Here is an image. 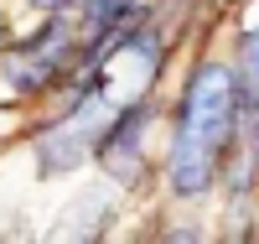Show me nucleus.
Segmentation results:
<instances>
[{
  "label": "nucleus",
  "instance_id": "obj_1",
  "mask_svg": "<svg viewBox=\"0 0 259 244\" xmlns=\"http://www.w3.org/2000/svg\"><path fill=\"white\" fill-rule=\"evenodd\" d=\"M239 130V78L228 62H202L182 94V120L171 141V192L197 197L212 187L228 141Z\"/></svg>",
  "mask_w": 259,
  "mask_h": 244
},
{
  "label": "nucleus",
  "instance_id": "obj_2",
  "mask_svg": "<svg viewBox=\"0 0 259 244\" xmlns=\"http://www.w3.org/2000/svg\"><path fill=\"white\" fill-rule=\"evenodd\" d=\"M62 62H68V26H52V31H41L36 47H21L11 57V83L36 94L41 83H52L62 73Z\"/></svg>",
  "mask_w": 259,
  "mask_h": 244
},
{
  "label": "nucleus",
  "instance_id": "obj_3",
  "mask_svg": "<svg viewBox=\"0 0 259 244\" xmlns=\"http://www.w3.org/2000/svg\"><path fill=\"white\" fill-rule=\"evenodd\" d=\"M233 78H239V115H249V125H254V146H259V21L244 31V52H239Z\"/></svg>",
  "mask_w": 259,
  "mask_h": 244
},
{
  "label": "nucleus",
  "instance_id": "obj_4",
  "mask_svg": "<svg viewBox=\"0 0 259 244\" xmlns=\"http://www.w3.org/2000/svg\"><path fill=\"white\" fill-rule=\"evenodd\" d=\"M31 6H41V11H57V6H68V0H31Z\"/></svg>",
  "mask_w": 259,
  "mask_h": 244
}]
</instances>
